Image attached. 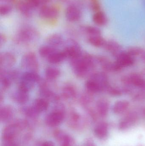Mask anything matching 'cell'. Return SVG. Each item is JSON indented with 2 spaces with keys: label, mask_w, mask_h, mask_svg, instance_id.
Returning <instances> with one entry per match:
<instances>
[{
  "label": "cell",
  "mask_w": 145,
  "mask_h": 146,
  "mask_svg": "<svg viewBox=\"0 0 145 146\" xmlns=\"http://www.w3.org/2000/svg\"><path fill=\"white\" fill-rule=\"evenodd\" d=\"M138 116L135 112H131L127 115L119 123V129H126L133 126L137 121Z\"/></svg>",
  "instance_id": "obj_13"
},
{
  "label": "cell",
  "mask_w": 145,
  "mask_h": 146,
  "mask_svg": "<svg viewBox=\"0 0 145 146\" xmlns=\"http://www.w3.org/2000/svg\"><path fill=\"white\" fill-rule=\"evenodd\" d=\"M54 136L60 141L61 146H72L73 144L72 138L62 133L60 131H55Z\"/></svg>",
  "instance_id": "obj_15"
},
{
  "label": "cell",
  "mask_w": 145,
  "mask_h": 146,
  "mask_svg": "<svg viewBox=\"0 0 145 146\" xmlns=\"http://www.w3.org/2000/svg\"><path fill=\"white\" fill-rule=\"evenodd\" d=\"M66 44V45L63 51L66 58L73 60L77 58L82 54L80 45L75 40L69 39Z\"/></svg>",
  "instance_id": "obj_4"
},
{
  "label": "cell",
  "mask_w": 145,
  "mask_h": 146,
  "mask_svg": "<svg viewBox=\"0 0 145 146\" xmlns=\"http://www.w3.org/2000/svg\"><path fill=\"white\" fill-rule=\"evenodd\" d=\"M42 146H54V145L52 142L48 141L44 142Z\"/></svg>",
  "instance_id": "obj_41"
},
{
  "label": "cell",
  "mask_w": 145,
  "mask_h": 146,
  "mask_svg": "<svg viewBox=\"0 0 145 146\" xmlns=\"http://www.w3.org/2000/svg\"><path fill=\"white\" fill-rule=\"evenodd\" d=\"M93 20L96 25L98 26H104L107 23L106 15L102 12H98L93 15Z\"/></svg>",
  "instance_id": "obj_29"
},
{
  "label": "cell",
  "mask_w": 145,
  "mask_h": 146,
  "mask_svg": "<svg viewBox=\"0 0 145 146\" xmlns=\"http://www.w3.org/2000/svg\"><path fill=\"white\" fill-rule=\"evenodd\" d=\"M90 93L89 92V94H85L82 96L81 98V101L84 105L88 104L93 101V97L91 96Z\"/></svg>",
  "instance_id": "obj_37"
},
{
  "label": "cell",
  "mask_w": 145,
  "mask_h": 146,
  "mask_svg": "<svg viewBox=\"0 0 145 146\" xmlns=\"http://www.w3.org/2000/svg\"><path fill=\"white\" fill-rule=\"evenodd\" d=\"M108 130V124L105 122H101L94 128V134L99 139H103L107 136Z\"/></svg>",
  "instance_id": "obj_16"
},
{
  "label": "cell",
  "mask_w": 145,
  "mask_h": 146,
  "mask_svg": "<svg viewBox=\"0 0 145 146\" xmlns=\"http://www.w3.org/2000/svg\"><path fill=\"white\" fill-rule=\"evenodd\" d=\"M96 107L97 112L99 115L102 117H105L109 111L110 104L107 100L100 99L97 101Z\"/></svg>",
  "instance_id": "obj_14"
},
{
  "label": "cell",
  "mask_w": 145,
  "mask_h": 146,
  "mask_svg": "<svg viewBox=\"0 0 145 146\" xmlns=\"http://www.w3.org/2000/svg\"><path fill=\"white\" fill-rule=\"evenodd\" d=\"M62 96L66 99H70L75 97L77 94L75 88L71 84L65 85L62 89Z\"/></svg>",
  "instance_id": "obj_21"
},
{
  "label": "cell",
  "mask_w": 145,
  "mask_h": 146,
  "mask_svg": "<svg viewBox=\"0 0 145 146\" xmlns=\"http://www.w3.org/2000/svg\"><path fill=\"white\" fill-rule=\"evenodd\" d=\"M7 42V38L3 34H1L0 37V46L1 47L3 46Z\"/></svg>",
  "instance_id": "obj_39"
},
{
  "label": "cell",
  "mask_w": 145,
  "mask_h": 146,
  "mask_svg": "<svg viewBox=\"0 0 145 146\" xmlns=\"http://www.w3.org/2000/svg\"><path fill=\"white\" fill-rule=\"evenodd\" d=\"M23 127V124L22 123H15L7 126L3 130V139L5 141L13 140Z\"/></svg>",
  "instance_id": "obj_6"
},
{
  "label": "cell",
  "mask_w": 145,
  "mask_h": 146,
  "mask_svg": "<svg viewBox=\"0 0 145 146\" xmlns=\"http://www.w3.org/2000/svg\"><path fill=\"white\" fill-rule=\"evenodd\" d=\"M32 106L37 111L40 113L47 110L48 108L49 104L47 100L41 98L35 100Z\"/></svg>",
  "instance_id": "obj_24"
},
{
  "label": "cell",
  "mask_w": 145,
  "mask_h": 146,
  "mask_svg": "<svg viewBox=\"0 0 145 146\" xmlns=\"http://www.w3.org/2000/svg\"><path fill=\"white\" fill-rule=\"evenodd\" d=\"M17 7L20 12L25 16L30 17L32 15L33 9L25 0L20 1L17 4Z\"/></svg>",
  "instance_id": "obj_19"
},
{
  "label": "cell",
  "mask_w": 145,
  "mask_h": 146,
  "mask_svg": "<svg viewBox=\"0 0 145 146\" xmlns=\"http://www.w3.org/2000/svg\"><path fill=\"white\" fill-rule=\"evenodd\" d=\"M88 41L92 45L96 47H104L106 42V41L100 36H89Z\"/></svg>",
  "instance_id": "obj_31"
},
{
  "label": "cell",
  "mask_w": 145,
  "mask_h": 146,
  "mask_svg": "<svg viewBox=\"0 0 145 146\" xmlns=\"http://www.w3.org/2000/svg\"><path fill=\"white\" fill-rule=\"evenodd\" d=\"M84 31L89 36H100L101 32L98 28L92 26H88L85 27Z\"/></svg>",
  "instance_id": "obj_32"
},
{
  "label": "cell",
  "mask_w": 145,
  "mask_h": 146,
  "mask_svg": "<svg viewBox=\"0 0 145 146\" xmlns=\"http://www.w3.org/2000/svg\"><path fill=\"white\" fill-rule=\"evenodd\" d=\"M47 45L56 48L61 45L64 43V39L61 35L53 34L50 35L47 39Z\"/></svg>",
  "instance_id": "obj_18"
},
{
  "label": "cell",
  "mask_w": 145,
  "mask_h": 146,
  "mask_svg": "<svg viewBox=\"0 0 145 146\" xmlns=\"http://www.w3.org/2000/svg\"><path fill=\"white\" fill-rule=\"evenodd\" d=\"M39 37L37 32L34 28L24 27L20 29L16 36V42L19 43H29L35 41Z\"/></svg>",
  "instance_id": "obj_2"
},
{
  "label": "cell",
  "mask_w": 145,
  "mask_h": 146,
  "mask_svg": "<svg viewBox=\"0 0 145 146\" xmlns=\"http://www.w3.org/2000/svg\"><path fill=\"white\" fill-rule=\"evenodd\" d=\"M13 115V111L12 107L9 106H5L1 107L0 110V119L1 121L5 122L11 119Z\"/></svg>",
  "instance_id": "obj_25"
},
{
  "label": "cell",
  "mask_w": 145,
  "mask_h": 146,
  "mask_svg": "<svg viewBox=\"0 0 145 146\" xmlns=\"http://www.w3.org/2000/svg\"><path fill=\"white\" fill-rule=\"evenodd\" d=\"M86 88L89 92L91 94L97 93L103 91L101 87L93 80L89 79L86 82Z\"/></svg>",
  "instance_id": "obj_26"
},
{
  "label": "cell",
  "mask_w": 145,
  "mask_h": 146,
  "mask_svg": "<svg viewBox=\"0 0 145 146\" xmlns=\"http://www.w3.org/2000/svg\"><path fill=\"white\" fill-rule=\"evenodd\" d=\"M16 62V58L12 53L3 52L0 55L1 69L7 70L14 66Z\"/></svg>",
  "instance_id": "obj_9"
},
{
  "label": "cell",
  "mask_w": 145,
  "mask_h": 146,
  "mask_svg": "<svg viewBox=\"0 0 145 146\" xmlns=\"http://www.w3.org/2000/svg\"><path fill=\"white\" fill-rule=\"evenodd\" d=\"M121 82L127 86L133 85L135 86L145 88V80L139 74L133 73L122 77Z\"/></svg>",
  "instance_id": "obj_7"
},
{
  "label": "cell",
  "mask_w": 145,
  "mask_h": 146,
  "mask_svg": "<svg viewBox=\"0 0 145 146\" xmlns=\"http://www.w3.org/2000/svg\"><path fill=\"white\" fill-rule=\"evenodd\" d=\"M134 101H142L145 100V92H140L133 97Z\"/></svg>",
  "instance_id": "obj_38"
},
{
  "label": "cell",
  "mask_w": 145,
  "mask_h": 146,
  "mask_svg": "<svg viewBox=\"0 0 145 146\" xmlns=\"http://www.w3.org/2000/svg\"><path fill=\"white\" fill-rule=\"evenodd\" d=\"M20 80L26 81L28 82L35 84L39 82L41 80L40 76L37 72H26L24 73L20 77Z\"/></svg>",
  "instance_id": "obj_22"
},
{
  "label": "cell",
  "mask_w": 145,
  "mask_h": 146,
  "mask_svg": "<svg viewBox=\"0 0 145 146\" xmlns=\"http://www.w3.org/2000/svg\"><path fill=\"white\" fill-rule=\"evenodd\" d=\"M144 51V50L140 47H132L128 49L127 52L129 54L133 57L134 56L142 55Z\"/></svg>",
  "instance_id": "obj_33"
},
{
  "label": "cell",
  "mask_w": 145,
  "mask_h": 146,
  "mask_svg": "<svg viewBox=\"0 0 145 146\" xmlns=\"http://www.w3.org/2000/svg\"><path fill=\"white\" fill-rule=\"evenodd\" d=\"M12 7L8 4H2L0 7V14L2 16H5L11 13L12 11Z\"/></svg>",
  "instance_id": "obj_35"
},
{
  "label": "cell",
  "mask_w": 145,
  "mask_h": 146,
  "mask_svg": "<svg viewBox=\"0 0 145 146\" xmlns=\"http://www.w3.org/2000/svg\"><path fill=\"white\" fill-rule=\"evenodd\" d=\"M5 144L3 145V146H18L14 142H13V141H5Z\"/></svg>",
  "instance_id": "obj_40"
},
{
  "label": "cell",
  "mask_w": 145,
  "mask_h": 146,
  "mask_svg": "<svg viewBox=\"0 0 145 146\" xmlns=\"http://www.w3.org/2000/svg\"><path fill=\"white\" fill-rule=\"evenodd\" d=\"M104 47L107 51L112 53L116 56L121 52V47L120 44L115 41L106 42Z\"/></svg>",
  "instance_id": "obj_20"
},
{
  "label": "cell",
  "mask_w": 145,
  "mask_h": 146,
  "mask_svg": "<svg viewBox=\"0 0 145 146\" xmlns=\"http://www.w3.org/2000/svg\"><path fill=\"white\" fill-rule=\"evenodd\" d=\"M129 106V103L125 100L117 101L113 107V111L116 114H121L127 110Z\"/></svg>",
  "instance_id": "obj_23"
},
{
  "label": "cell",
  "mask_w": 145,
  "mask_h": 146,
  "mask_svg": "<svg viewBox=\"0 0 145 146\" xmlns=\"http://www.w3.org/2000/svg\"><path fill=\"white\" fill-rule=\"evenodd\" d=\"M21 66L27 72H37L39 68V64L36 56L33 52H28L23 56Z\"/></svg>",
  "instance_id": "obj_3"
},
{
  "label": "cell",
  "mask_w": 145,
  "mask_h": 146,
  "mask_svg": "<svg viewBox=\"0 0 145 146\" xmlns=\"http://www.w3.org/2000/svg\"><path fill=\"white\" fill-rule=\"evenodd\" d=\"M116 57V62L122 68L133 66L135 62L133 57L129 54L127 51H121Z\"/></svg>",
  "instance_id": "obj_10"
},
{
  "label": "cell",
  "mask_w": 145,
  "mask_h": 146,
  "mask_svg": "<svg viewBox=\"0 0 145 146\" xmlns=\"http://www.w3.org/2000/svg\"><path fill=\"white\" fill-rule=\"evenodd\" d=\"M57 51L58 50L56 48L48 45H44L39 48V54L42 57L47 59L51 55Z\"/></svg>",
  "instance_id": "obj_28"
},
{
  "label": "cell",
  "mask_w": 145,
  "mask_h": 146,
  "mask_svg": "<svg viewBox=\"0 0 145 146\" xmlns=\"http://www.w3.org/2000/svg\"><path fill=\"white\" fill-rule=\"evenodd\" d=\"M66 59L64 52L57 51L47 58L48 60L52 64H58Z\"/></svg>",
  "instance_id": "obj_27"
},
{
  "label": "cell",
  "mask_w": 145,
  "mask_h": 146,
  "mask_svg": "<svg viewBox=\"0 0 145 146\" xmlns=\"http://www.w3.org/2000/svg\"><path fill=\"white\" fill-rule=\"evenodd\" d=\"M71 60L72 66L74 73L79 77L86 76L94 66L93 58L87 54H82L77 58Z\"/></svg>",
  "instance_id": "obj_1"
},
{
  "label": "cell",
  "mask_w": 145,
  "mask_h": 146,
  "mask_svg": "<svg viewBox=\"0 0 145 146\" xmlns=\"http://www.w3.org/2000/svg\"><path fill=\"white\" fill-rule=\"evenodd\" d=\"M141 57H142L143 60L145 61V51H144V53L141 55Z\"/></svg>",
  "instance_id": "obj_43"
},
{
  "label": "cell",
  "mask_w": 145,
  "mask_h": 146,
  "mask_svg": "<svg viewBox=\"0 0 145 146\" xmlns=\"http://www.w3.org/2000/svg\"><path fill=\"white\" fill-rule=\"evenodd\" d=\"M81 11L75 6H69L66 10V17L71 22H75L81 19Z\"/></svg>",
  "instance_id": "obj_12"
},
{
  "label": "cell",
  "mask_w": 145,
  "mask_h": 146,
  "mask_svg": "<svg viewBox=\"0 0 145 146\" xmlns=\"http://www.w3.org/2000/svg\"><path fill=\"white\" fill-rule=\"evenodd\" d=\"M58 14V10L56 7L46 5L41 7L39 12V16L45 19H56Z\"/></svg>",
  "instance_id": "obj_8"
},
{
  "label": "cell",
  "mask_w": 145,
  "mask_h": 146,
  "mask_svg": "<svg viewBox=\"0 0 145 146\" xmlns=\"http://www.w3.org/2000/svg\"><path fill=\"white\" fill-rule=\"evenodd\" d=\"M29 93L18 88V90L14 94V100L18 104H25L29 100Z\"/></svg>",
  "instance_id": "obj_17"
},
{
  "label": "cell",
  "mask_w": 145,
  "mask_h": 146,
  "mask_svg": "<svg viewBox=\"0 0 145 146\" xmlns=\"http://www.w3.org/2000/svg\"><path fill=\"white\" fill-rule=\"evenodd\" d=\"M24 111L26 115L31 117H35L39 114L33 106L25 108Z\"/></svg>",
  "instance_id": "obj_34"
},
{
  "label": "cell",
  "mask_w": 145,
  "mask_h": 146,
  "mask_svg": "<svg viewBox=\"0 0 145 146\" xmlns=\"http://www.w3.org/2000/svg\"><path fill=\"white\" fill-rule=\"evenodd\" d=\"M59 69L56 68L48 67L45 71V76L48 80H54L60 75Z\"/></svg>",
  "instance_id": "obj_30"
},
{
  "label": "cell",
  "mask_w": 145,
  "mask_h": 146,
  "mask_svg": "<svg viewBox=\"0 0 145 146\" xmlns=\"http://www.w3.org/2000/svg\"><path fill=\"white\" fill-rule=\"evenodd\" d=\"M106 91H107L109 94L112 96H119L121 95L122 91L118 88H114L109 86L106 88Z\"/></svg>",
  "instance_id": "obj_36"
},
{
  "label": "cell",
  "mask_w": 145,
  "mask_h": 146,
  "mask_svg": "<svg viewBox=\"0 0 145 146\" xmlns=\"http://www.w3.org/2000/svg\"><path fill=\"white\" fill-rule=\"evenodd\" d=\"M90 79L97 82L103 89V91L106 90L110 85L107 75L104 72H97L93 74Z\"/></svg>",
  "instance_id": "obj_11"
},
{
  "label": "cell",
  "mask_w": 145,
  "mask_h": 146,
  "mask_svg": "<svg viewBox=\"0 0 145 146\" xmlns=\"http://www.w3.org/2000/svg\"><path fill=\"white\" fill-rule=\"evenodd\" d=\"M0 97H1V98H0V102H1V103L3 101V95H2V94H1Z\"/></svg>",
  "instance_id": "obj_44"
},
{
  "label": "cell",
  "mask_w": 145,
  "mask_h": 146,
  "mask_svg": "<svg viewBox=\"0 0 145 146\" xmlns=\"http://www.w3.org/2000/svg\"><path fill=\"white\" fill-rule=\"evenodd\" d=\"M64 118V113L63 109L57 108L47 115L45 119L46 124L49 127L58 126Z\"/></svg>",
  "instance_id": "obj_5"
},
{
  "label": "cell",
  "mask_w": 145,
  "mask_h": 146,
  "mask_svg": "<svg viewBox=\"0 0 145 146\" xmlns=\"http://www.w3.org/2000/svg\"><path fill=\"white\" fill-rule=\"evenodd\" d=\"M2 1L4 2L9 3L13 1L14 0H1Z\"/></svg>",
  "instance_id": "obj_42"
}]
</instances>
